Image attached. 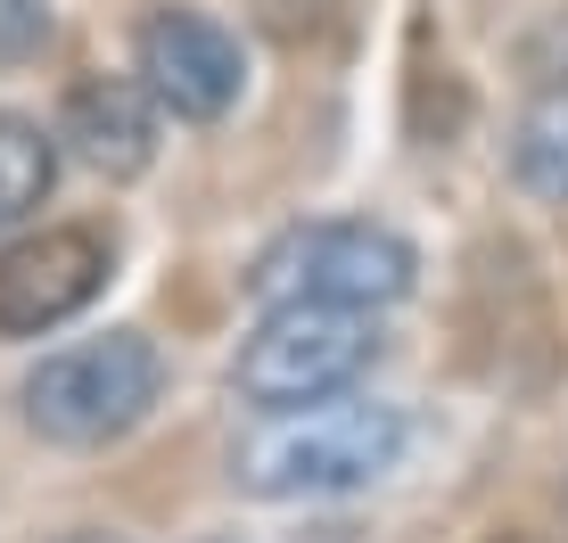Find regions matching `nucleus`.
<instances>
[{
  "instance_id": "f257e3e1",
  "label": "nucleus",
  "mask_w": 568,
  "mask_h": 543,
  "mask_svg": "<svg viewBox=\"0 0 568 543\" xmlns=\"http://www.w3.org/2000/svg\"><path fill=\"white\" fill-rule=\"evenodd\" d=\"M396 453H404V420L387 403L329 396V403H305V412H272L240 444V486L264 502H322L396 470Z\"/></svg>"
},
{
  "instance_id": "f03ea898",
  "label": "nucleus",
  "mask_w": 568,
  "mask_h": 543,
  "mask_svg": "<svg viewBox=\"0 0 568 543\" xmlns=\"http://www.w3.org/2000/svg\"><path fill=\"white\" fill-rule=\"evenodd\" d=\"M413 247L387 223H288L281 239L247 264V297L264 305H338V314H379L413 288Z\"/></svg>"
},
{
  "instance_id": "7ed1b4c3",
  "label": "nucleus",
  "mask_w": 568,
  "mask_h": 543,
  "mask_svg": "<svg viewBox=\"0 0 568 543\" xmlns=\"http://www.w3.org/2000/svg\"><path fill=\"white\" fill-rule=\"evenodd\" d=\"M371 355H379V329L371 314H338V305H272L256 321V338L240 346L231 379L256 412H305V403L346 396Z\"/></svg>"
},
{
  "instance_id": "20e7f679",
  "label": "nucleus",
  "mask_w": 568,
  "mask_h": 543,
  "mask_svg": "<svg viewBox=\"0 0 568 543\" xmlns=\"http://www.w3.org/2000/svg\"><path fill=\"white\" fill-rule=\"evenodd\" d=\"M156 387H165L156 346L141 329H108L67 355H42V371L26 379V420L50 444H108L156 403Z\"/></svg>"
},
{
  "instance_id": "39448f33",
  "label": "nucleus",
  "mask_w": 568,
  "mask_h": 543,
  "mask_svg": "<svg viewBox=\"0 0 568 543\" xmlns=\"http://www.w3.org/2000/svg\"><path fill=\"white\" fill-rule=\"evenodd\" d=\"M132 58H141V83L156 91V107L190 115V124L231 115V100L247 83V58L231 42V25H214L206 9H149L141 33H132Z\"/></svg>"
},
{
  "instance_id": "423d86ee",
  "label": "nucleus",
  "mask_w": 568,
  "mask_h": 543,
  "mask_svg": "<svg viewBox=\"0 0 568 543\" xmlns=\"http://www.w3.org/2000/svg\"><path fill=\"white\" fill-rule=\"evenodd\" d=\"M108 288V239L83 223L33 230V239L0 247V338H33L58 329L67 314H83Z\"/></svg>"
},
{
  "instance_id": "0eeeda50",
  "label": "nucleus",
  "mask_w": 568,
  "mask_h": 543,
  "mask_svg": "<svg viewBox=\"0 0 568 543\" xmlns=\"http://www.w3.org/2000/svg\"><path fill=\"white\" fill-rule=\"evenodd\" d=\"M67 141L74 157L108 182H132L156 157V91L132 83V74H91V83L67 91Z\"/></svg>"
},
{
  "instance_id": "6e6552de",
  "label": "nucleus",
  "mask_w": 568,
  "mask_h": 543,
  "mask_svg": "<svg viewBox=\"0 0 568 543\" xmlns=\"http://www.w3.org/2000/svg\"><path fill=\"white\" fill-rule=\"evenodd\" d=\"M511 165H519V182L536 189V198L568 206V91H544V100L519 115Z\"/></svg>"
},
{
  "instance_id": "1a4fd4ad",
  "label": "nucleus",
  "mask_w": 568,
  "mask_h": 543,
  "mask_svg": "<svg viewBox=\"0 0 568 543\" xmlns=\"http://www.w3.org/2000/svg\"><path fill=\"white\" fill-rule=\"evenodd\" d=\"M50 182H58V148L42 141V124L0 107V223H26L50 198Z\"/></svg>"
},
{
  "instance_id": "9d476101",
  "label": "nucleus",
  "mask_w": 568,
  "mask_h": 543,
  "mask_svg": "<svg viewBox=\"0 0 568 543\" xmlns=\"http://www.w3.org/2000/svg\"><path fill=\"white\" fill-rule=\"evenodd\" d=\"M50 42V0H0V58H33Z\"/></svg>"
},
{
  "instance_id": "9b49d317",
  "label": "nucleus",
  "mask_w": 568,
  "mask_h": 543,
  "mask_svg": "<svg viewBox=\"0 0 568 543\" xmlns=\"http://www.w3.org/2000/svg\"><path fill=\"white\" fill-rule=\"evenodd\" d=\"M67 543H124V535H67Z\"/></svg>"
},
{
  "instance_id": "f8f14e48",
  "label": "nucleus",
  "mask_w": 568,
  "mask_h": 543,
  "mask_svg": "<svg viewBox=\"0 0 568 543\" xmlns=\"http://www.w3.org/2000/svg\"><path fill=\"white\" fill-rule=\"evenodd\" d=\"M199 543H231V535H199Z\"/></svg>"
},
{
  "instance_id": "ddd939ff",
  "label": "nucleus",
  "mask_w": 568,
  "mask_h": 543,
  "mask_svg": "<svg viewBox=\"0 0 568 543\" xmlns=\"http://www.w3.org/2000/svg\"><path fill=\"white\" fill-rule=\"evenodd\" d=\"M503 543H527V535H503Z\"/></svg>"
}]
</instances>
